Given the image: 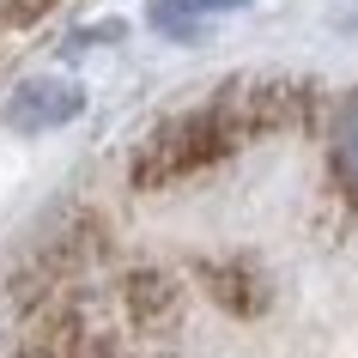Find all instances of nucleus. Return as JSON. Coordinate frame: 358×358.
Wrapping results in <instances>:
<instances>
[{"instance_id":"f257e3e1","label":"nucleus","mask_w":358,"mask_h":358,"mask_svg":"<svg viewBox=\"0 0 358 358\" xmlns=\"http://www.w3.org/2000/svg\"><path fill=\"white\" fill-rule=\"evenodd\" d=\"M79 85L73 79H55V73H43V79H24L19 92L6 97V122L19 134H37V128H61V122H73L79 115Z\"/></svg>"},{"instance_id":"f03ea898","label":"nucleus","mask_w":358,"mask_h":358,"mask_svg":"<svg viewBox=\"0 0 358 358\" xmlns=\"http://www.w3.org/2000/svg\"><path fill=\"white\" fill-rule=\"evenodd\" d=\"M231 6H243V0H152V24L158 31H189V19H201V13H231Z\"/></svg>"},{"instance_id":"7ed1b4c3","label":"nucleus","mask_w":358,"mask_h":358,"mask_svg":"<svg viewBox=\"0 0 358 358\" xmlns=\"http://www.w3.org/2000/svg\"><path fill=\"white\" fill-rule=\"evenodd\" d=\"M334 164H340V176L358 189V103L346 115H340V134H334Z\"/></svg>"}]
</instances>
